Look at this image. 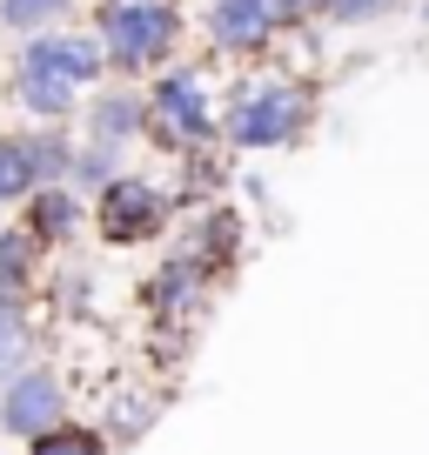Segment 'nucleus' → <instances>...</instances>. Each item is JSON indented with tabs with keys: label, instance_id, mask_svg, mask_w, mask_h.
<instances>
[{
	"label": "nucleus",
	"instance_id": "3",
	"mask_svg": "<svg viewBox=\"0 0 429 455\" xmlns=\"http://www.w3.org/2000/svg\"><path fill=\"white\" fill-rule=\"evenodd\" d=\"M148 128L142 141H155L161 155H195V148L222 141V108H214V87L201 81V68H161L148 74Z\"/></svg>",
	"mask_w": 429,
	"mask_h": 455
},
{
	"label": "nucleus",
	"instance_id": "18",
	"mask_svg": "<svg viewBox=\"0 0 429 455\" xmlns=\"http://www.w3.org/2000/svg\"><path fill=\"white\" fill-rule=\"evenodd\" d=\"M34 195V161H28V134H0V208Z\"/></svg>",
	"mask_w": 429,
	"mask_h": 455
},
{
	"label": "nucleus",
	"instance_id": "1",
	"mask_svg": "<svg viewBox=\"0 0 429 455\" xmlns=\"http://www.w3.org/2000/svg\"><path fill=\"white\" fill-rule=\"evenodd\" d=\"M315 128V94L295 74H248L222 100V141L235 155H275Z\"/></svg>",
	"mask_w": 429,
	"mask_h": 455
},
{
	"label": "nucleus",
	"instance_id": "7",
	"mask_svg": "<svg viewBox=\"0 0 429 455\" xmlns=\"http://www.w3.org/2000/svg\"><path fill=\"white\" fill-rule=\"evenodd\" d=\"M201 34H208L214 54L255 60V54H269L282 20H275V0H208V7H201Z\"/></svg>",
	"mask_w": 429,
	"mask_h": 455
},
{
	"label": "nucleus",
	"instance_id": "19",
	"mask_svg": "<svg viewBox=\"0 0 429 455\" xmlns=\"http://www.w3.org/2000/svg\"><path fill=\"white\" fill-rule=\"evenodd\" d=\"M402 0H322V20L329 28H369V20H389Z\"/></svg>",
	"mask_w": 429,
	"mask_h": 455
},
{
	"label": "nucleus",
	"instance_id": "6",
	"mask_svg": "<svg viewBox=\"0 0 429 455\" xmlns=\"http://www.w3.org/2000/svg\"><path fill=\"white\" fill-rule=\"evenodd\" d=\"M68 422V388H61V375L47 369V362H28V369H14L7 382H0V428L7 435H41V428Z\"/></svg>",
	"mask_w": 429,
	"mask_h": 455
},
{
	"label": "nucleus",
	"instance_id": "8",
	"mask_svg": "<svg viewBox=\"0 0 429 455\" xmlns=\"http://www.w3.org/2000/svg\"><path fill=\"white\" fill-rule=\"evenodd\" d=\"M81 121H87V141H115V148H134L148 128V94L134 81H115V87H94L81 100Z\"/></svg>",
	"mask_w": 429,
	"mask_h": 455
},
{
	"label": "nucleus",
	"instance_id": "16",
	"mask_svg": "<svg viewBox=\"0 0 429 455\" xmlns=\"http://www.w3.org/2000/svg\"><path fill=\"white\" fill-rule=\"evenodd\" d=\"M28 455H108V435L94 422H54L41 435H28Z\"/></svg>",
	"mask_w": 429,
	"mask_h": 455
},
{
	"label": "nucleus",
	"instance_id": "5",
	"mask_svg": "<svg viewBox=\"0 0 429 455\" xmlns=\"http://www.w3.org/2000/svg\"><path fill=\"white\" fill-rule=\"evenodd\" d=\"M14 68H47V74H61V81H74L81 94L108 81V54H101L94 28H41V34H28L20 54H14Z\"/></svg>",
	"mask_w": 429,
	"mask_h": 455
},
{
	"label": "nucleus",
	"instance_id": "4",
	"mask_svg": "<svg viewBox=\"0 0 429 455\" xmlns=\"http://www.w3.org/2000/svg\"><path fill=\"white\" fill-rule=\"evenodd\" d=\"M87 201H94V235H101L108 248H142V242H155V235H168V214H174L168 188L148 181V174H128V168L101 188V195H87Z\"/></svg>",
	"mask_w": 429,
	"mask_h": 455
},
{
	"label": "nucleus",
	"instance_id": "17",
	"mask_svg": "<svg viewBox=\"0 0 429 455\" xmlns=\"http://www.w3.org/2000/svg\"><path fill=\"white\" fill-rule=\"evenodd\" d=\"M74 14V0H0V28L7 34H41V28H61Z\"/></svg>",
	"mask_w": 429,
	"mask_h": 455
},
{
	"label": "nucleus",
	"instance_id": "15",
	"mask_svg": "<svg viewBox=\"0 0 429 455\" xmlns=\"http://www.w3.org/2000/svg\"><path fill=\"white\" fill-rule=\"evenodd\" d=\"M121 168H128V148H115V141H74V174H68V188H74V195H101Z\"/></svg>",
	"mask_w": 429,
	"mask_h": 455
},
{
	"label": "nucleus",
	"instance_id": "13",
	"mask_svg": "<svg viewBox=\"0 0 429 455\" xmlns=\"http://www.w3.org/2000/svg\"><path fill=\"white\" fill-rule=\"evenodd\" d=\"M28 161H34V188H54L74 174V134L68 121H41V128L28 134Z\"/></svg>",
	"mask_w": 429,
	"mask_h": 455
},
{
	"label": "nucleus",
	"instance_id": "11",
	"mask_svg": "<svg viewBox=\"0 0 429 455\" xmlns=\"http://www.w3.org/2000/svg\"><path fill=\"white\" fill-rule=\"evenodd\" d=\"M201 288H208V255L188 248V255L161 261V275L148 282V301H155L161 315H174V308H188V301H201Z\"/></svg>",
	"mask_w": 429,
	"mask_h": 455
},
{
	"label": "nucleus",
	"instance_id": "9",
	"mask_svg": "<svg viewBox=\"0 0 429 455\" xmlns=\"http://www.w3.org/2000/svg\"><path fill=\"white\" fill-rule=\"evenodd\" d=\"M7 94H14V108L28 114V121H74L81 100H87L74 81H61V74H47V68H14L7 74Z\"/></svg>",
	"mask_w": 429,
	"mask_h": 455
},
{
	"label": "nucleus",
	"instance_id": "10",
	"mask_svg": "<svg viewBox=\"0 0 429 455\" xmlns=\"http://www.w3.org/2000/svg\"><path fill=\"white\" fill-rule=\"evenodd\" d=\"M20 228H28L41 248H68V242H74V228H81V195H74L68 181L34 188V195L20 201Z\"/></svg>",
	"mask_w": 429,
	"mask_h": 455
},
{
	"label": "nucleus",
	"instance_id": "14",
	"mask_svg": "<svg viewBox=\"0 0 429 455\" xmlns=\"http://www.w3.org/2000/svg\"><path fill=\"white\" fill-rule=\"evenodd\" d=\"M41 255H47V248L34 242L28 228H0V295H34Z\"/></svg>",
	"mask_w": 429,
	"mask_h": 455
},
{
	"label": "nucleus",
	"instance_id": "12",
	"mask_svg": "<svg viewBox=\"0 0 429 455\" xmlns=\"http://www.w3.org/2000/svg\"><path fill=\"white\" fill-rule=\"evenodd\" d=\"M34 341H41V328H34L28 295H0V382H7L14 369H28Z\"/></svg>",
	"mask_w": 429,
	"mask_h": 455
},
{
	"label": "nucleus",
	"instance_id": "2",
	"mask_svg": "<svg viewBox=\"0 0 429 455\" xmlns=\"http://www.w3.org/2000/svg\"><path fill=\"white\" fill-rule=\"evenodd\" d=\"M87 28L101 34V54L115 81H148L182 54V0H101Z\"/></svg>",
	"mask_w": 429,
	"mask_h": 455
}]
</instances>
